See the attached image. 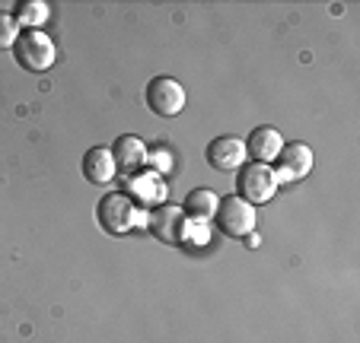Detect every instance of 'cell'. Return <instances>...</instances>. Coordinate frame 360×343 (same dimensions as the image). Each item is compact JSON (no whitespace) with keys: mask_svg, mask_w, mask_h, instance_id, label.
I'll return each instance as SVG.
<instances>
[{"mask_svg":"<svg viewBox=\"0 0 360 343\" xmlns=\"http://www.w3.org/2000/svg\"><path fill=\"white\" fill-rule=\"evenodd\" d=\"M13 58L22 70L41 74V70H48L58 58L55 39H48L41 29H20V35H16V41H13Z\"/></svg>","mask_w":360,"mask_h":343,"instance_id":"cell-1","label":"cell"},{"mask_svg":"<svg viewBox=\"0 0 360 343\" xmlns=\"http://www.w3.org/2000/svg\"><path fill=\"white\" fill-rule=\"evenodd\" d=\"M236 191L245 203H268L278 194V175L274 168L265 162H252V166H239V178H236Z\"/></svg>","mask_w":360,"mask_h":343,"instance_id":"cell-2","label":"cell"},{"mask_svg":"<svg viewBox=\"0 0 360 343\" xmlns=\"http://www.w3.org/2000/svg\"><path fill=\"white\" fill-rule=\"evenodd\" d=\"M137 203L124 194H105L96 203V220L109 236H124L137 226Z\"/></svg>","mask_w":360,"mask_h":343,"instance_id":"cell-3","label":"cell"},{"mask_svg":"<svg viewBox=\"0 0 360 343\" xmlns=\"http://www.w3.org/2000/svg\"><path fill=\"white\" fill-rule=\"evenodd\" d=\"M214 220H217V226H220L224 236L245 238V236H252V229H255V207L245 203L239 194H230V197H224V201L217 203Z\"/></svg>","mask_w":360,"mask_h":343,"instance_id":"cell-4","label":"cell"},{"mask_svg":"<svg viewBox=\"0 0 360 343\" xmlns=\"http://www.w3.org/2000/svg\"><path fill=\"white\" fill-rule=\"evenodd\" d=\"M147 229L157 236V242L182 245L185 236H188V216H185V210L176 207V203H160V207L150 210Z\"/></svg>","mask_w":360,"mask_h":343,"instance_id":"cell-5","label":"cell"},{"mask_svg":"<svg viewBox=\"0 0 360 343\" xmlns=\"http://www.w3.org/2000/svg\"><path fill=\"white\" fill-rule=\"evenodd\" d=\"M147 108L163 118H176L185 108V89L172 76H157L147 83Z\"/></svg>","mask_w":360,"mask_h":343,"instance_id":"cell-6","label":"cell"},{"mask_svg":"<svg viewBox=\"0 0 360 343\" xmlns=\"http://www.w3.org/2000/svg\"><path fill=\"white\" fill-rule=\"evenodd\" d=\"M204 159H207L211 168H217V172H236V168L245 162L243 137H236V134L214 137V140L207 143V149H204Z\"/></svg>","mask_w":360,"mask_h":343,"instance_id":"cell-7","label":"cell"},{"mask_svg":"<svg viewBox=\"0 0 360 343\" xmlns=\"http://www.w3.org/2000/svg\"><path fill=\"white\" fill-rule=\"evenodd\" d=\"M278 162H281V168L274 172V175H278V184L297 182V178L309 175V168H313V149L306 147V143H284L278 153Z\"/></svg>","mask_w":360,"mask_h":343,"instance_id":"cell-8","label":"cell"},{"mask_svg":"<svg viewBox=\"0 0 360 343\" xmlns=\"http://www.w3.org/2000/svg\"><path fill=\"white\" fill-rule=\"evenodd\" d=\"M112 159H115V168L124 172V175H134L147 166V147H143L141 137L134 134H122L115 143H112Z\"/></svg>","mask_w":360,"mask_h":343,"instance_id":"cell-9","label":"cell"},{"mask_svg":"<svg viewBox=\"0 0 360 343\" xmlns=\"http://www.w3.org/2000/svg\"><path fill=\"white\" fill-rule=\"evenodd\" d=\"M80 168H83V178H86L89 184H99V188H105V184H109L112 178L118 175L115 159H112V153H109L105 147L86 149V156H83Z\"/></svg>","mask_w":360,"mask_h":343,"instance_id":"cell-10","label":"cell"},{"mask_svg":"<svg viewBox=\"0 0 360 343\" xmlns=\"http://www.w3.org/2000/svg\"><path fill=\"white\" fill-rule=\"evenodd\" d=\"M281 147H284V137L274 128H255L245 140V153L252 156V162H265V166H271L278 159Z\"/></svg>","mask_w":360,"mask_h":343,"instance_id":"cell-11","label":"cell"},{"mask_svg":"<svg viewBox=\"0 0 360 343\" xmlns=\"http://www.w3.org/2000/svg\"><path fill=\"white\" fill-rule=\"evenodd\" d=\"M217 194H214L211 188H195V191H188L185 194V201H182V210H185V216L188 220H195V222H207V220H214V213H217Z\"/></svg>","mask_w":360,"mask_h":343,"instance_id":"cell-12","label":"cell"},{"mask_svg":"<svg viewBox=\"0 0 360 343\" xmlns=\"http://www.w3.org/2000/svg\"><path fill=\"white\" fill-rule=\"evenodd\" d=\"M16 26L22 29H39L41 22L48 20V4L45 0H22L20 7H16Z\"/></svg>","mask_w":360,"mask_h":343,"instance_id":"cell-13","label":"cell"},{"mask_svg":"<svg viewBox=\"0 0 360 343\" xmlns=\"http://www.w3.org/2000/svg\"><path fill=\"white\" fill-rule=\"evenodd\" d=\"M16 35H20V26H16L13 13L0 10V51H4V48H13Z\"/></svg>","mask_w":360,"mask_h":343,"instance_id":"cell-14","label":"cell"}]
</instances>
